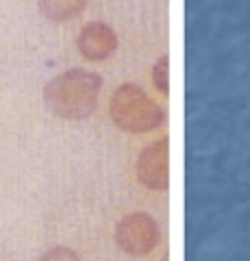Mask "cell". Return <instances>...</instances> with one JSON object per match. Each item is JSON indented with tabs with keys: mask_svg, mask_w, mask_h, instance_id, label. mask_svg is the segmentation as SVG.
<instances>
[{
	"mask_svg": "<svg viewBox=\"0 0 250 261\" xmlns=\"http://www.w3.org/2000/svg\"><path fill=\"white\" fill-rule=\"evenodd\" d=\"M39 261H80V257L70 246H52L39 257Z\"/></svg>",
	"mask_w": 250,
	"mask_h": 261,
	"instance_id": "obj_8",
	"label": "cell"
},
{
	"mask_svg": "<svg viewBox=\"0 0 250 261\" xmlns=\"http://www.w3.org/2000/svg\"><path fill=\"white\" fill-rule=\"evenodd\" d=\"M102 76L96 72L72 68L54 76L44 89V102L57 118L85 120L98 107Z\"/></svg>",
	"mask_w": 250,
	"mask_h": 261,
	"instance_id": "obj_1",
	"label": "cell"
},
{
	"mask_svg": "<svg viewBox=\"0 0 250 261\" xmlns=\"http://www.w3.org/2000/svg\"><path fill=\"white\" fill-rule=\"evenodd\" d=\"M161 261H168V257H163V259H161Z\"/></svg>",
	"mask_w": 250,
	"mask_h": 261,
	"instance_id": "obj_9",
	"label": "cell"
},
{
	"mask_svg": "<svg viewBox=\"0 0 250 261\" xmlns=\"http://www.w3.org/2000/svg\"><path fill=\"white\" fill-rule=\"evenodd\" d=\"M118 46L120 39L107 22H87L76 35V50L87 61H107Z\"/></svg>",
	"mask_w": 250,
	"mask_h": 261,
	"instance_id": "obj_5",
	"label": "cell"
},
{
	"mask_svg": "<svg viewBox=\"0 0 250 261\" xmlns=\"http://www.w3.org/2000/svg\"><path fill=\"white\" fill-rule=\"evenodd\" d=\"M168 137L146 144L137 157V181L150 192H165L170 187V168H168Z\"/></svg>",
	"mask_w": 250,
	"mask_h": 261,
	"instance_id": "obj_4",
	"label": "cell"
},
{
	"mask_svg": "<svg viewBox=\"0 0 250 261\" xmlns=\"http://www.w3.org/2000/svg\"><path fill=\"white\" fill-rule=\"evenodd\" d=\"M159 224L146 211H133L116 224V244L128 257H146L159 244Z\"/></svg>",
	"mask_w": 250,
	"mask_h": 261,
	"instance_id": "obj_3",
	"label": "cell"
},
{
	"mask_svg": "<svg viewBox=\"0 0 250 261\" xmlns=\"http://www.w3.org/2000/svg\"><path fill=\"white\" fill-rule=\"evenodd\" d=\"M37 7L44 18L52 22H68L85 11L87 0H37Z\"/></svg>",
	"mask_w": 250,
	"mask_h": 261,
	"instance_id": "obj_6",
	"label": "cell"
},
{
	"mask_svg": "<svg viewBox=\"0 0 250 261\" xmlns=\"http://www.w3.org/2000/svg\"><path fill=\"white\" fill-rule=\"evenodd\" d=\"M109 116L124 133H150L165 122V113L140 85L124 83L109 98Z\"/></svg>",
	"mask_w": 250,
	"mask_h": 261,
	"instance_id": "obj_2",
	"label": "cell"
},
{
	"mask_svg": "<svg viewBox=\"0 0 250 261\" xmlns=\"http://www.w3.org/2000/svg\"><path fill=\"white\" fill-rule=\"evenodd\" d=\"M150 74H152V83H155L159 94H163V96L170 94V59H168V55H161L155 61Z\"/></svg>",
	"mask_w": 250,
	"mask_h": 261,
	"instance_id": "obj_7",
	"label": "cell"
}]
</instances>
